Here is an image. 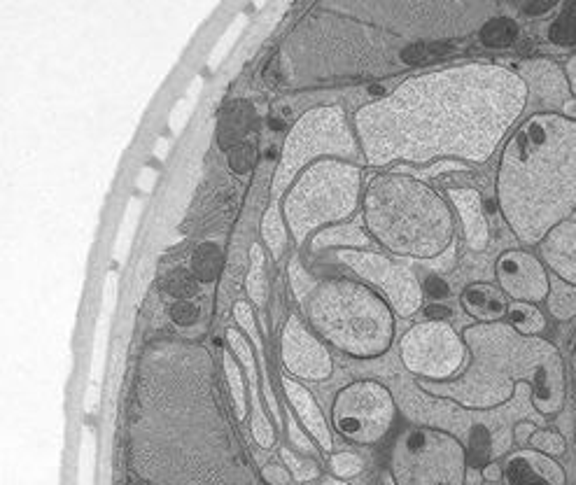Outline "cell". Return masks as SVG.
Listing matches in <instances>:
<instances>
[{"label":"cell","mask_w":576,"mask_h":485,"mask_svg":"<svg viewBox=\"0 0 576 485\" xmlns=\"http://www.w3.org/2000/svg\"><path fill=\"white\" fill-rule=\"evenodd\" d=\"M124 448V485H257L201 343L159 336L143 348Z\"/></svg>","instance_id":"cell-1"},{"label":"cell","mask_w":576,"mask_h":485,"mask_svg":"<svg viewBox=\"0 0 576 485\" xmlns=\"http://www.w3.org/2000/svg\"><path fill=\"white\" fill-rule=\"evenodd\" d=\"M528 108V87L497 63H460L413 75L353 115L371 168L397 161L486 164Z\"/></svg>","instance_id":"cell-2"},{"label":"cell","mask_w":576,"mask_h":485,"mask_svg":"<svg viewBox=\"0 0 576 485\" xmlns=\"http://www.w3.org/2000/svg\"><path fill=\"white\" fill-rule=\"evenodd\" d=\"M497 3L327 0L315 3L280 49L287 87L376 80L451 52L448 40L481 31Z\"/></svg>","instance_id":"cell-3"},{"label":"cell","mask_w":576,"mask_h":485,"mask_svg":"<svg viewBox=\"0 0 576 485\" xmlns=\"http://www.w3.org/2000/svg\"><path fill=\"white\" fill-rule=\"evenodd\" d=\"M497 203L521 243H542L576 213V122L553 112L525 119L507 140Z\"/></svg>","instance_id":"cell-4"},{"label":"cell","mask_w":576,"mask_h":485,"mask_svg":"<svg viewBox=\"0 0 576 485\" xmlns=\"http://www.w3.org/2000/svg\"><path fill=\"white\" fill-rule=\"evenodd\" d=\"M462 339L472 357L465 374L446 383L420 381V390L462 409L493 411L516 397L518 385L528 383L532 406L542 416H556L563 409L565 364L549 341L518 334L502 322L467 327Z\"/></svg>","instance_id":"cell-5"},{"label":"cell","mask_w":576,"mask_h":485,"mask_svg":"<svg viewBox=\"0 0 576 485\" xmlns=\"http://www.w3.org/2000/svg\"><path fill=\"white\" fill-rule=\"evenodd\" d=\"M364 227L397 257H439L453 241L451 206L411 175L378 173L362 201Z\"/></svg>","instance_id":"cell-6"},{"label":"cell","mask_w":576,"mask_h":485,"mask_svg":"<svg viewBox=\"0 0 576 485\" xmlns=\"http://www.w3.org/2000/svg\"><path fill=\"white\" fill-rule=\"evenodd\" d=\"M313 332L355 360H376L388 353L395 336V311L367 285L332 278L315 287L306 301Z\"/></svg>","instance_id":"cell-7"},{"label":"cell","mask_w":576,"mask_h":485,"mask_svg":"<svg viewBox=\"0 0 576 485\" xmlns=\"http://www.w3.org/2000/svg\"><path fill=\"white\" fill-rule=\"evenodd\" d=\"M362 168L322 159L308 166L283 196V215L294 243L304 245L315 229L350 220L360 206Z\"/></svg>","instance_id":"cell-8"},{"label":"cell","mask_w":576,"mask_h":485,"mask_svg":"<svg viewBox=\"0 0 576 485\" xmlns=\"http://www.w3.org/2000/svg\"><path fill=\"white\" fill-rule=\"evenodd\" d=\"M360 154L362 147L355 126L341 105H318L304 112L285 136L280 161L271 180V201L280 203L287 189L308 166L322 159H341L355 164Z\"/></svg>","instance_id":"cell-9"},{"label":"cell","mask_w":576,"mask_h":485,"mask_svg":"<svg viewBox=\"0 0 576 485\" xmlns=\"http://www.w3.org/2000/svg\"><path fill=\"white\" fill-rule=\"evenodd\" d=\"M467 472L465 446L439 427H409L392 444L395 485H465Z\"/></svg>","instance_id":"cell-10"},{"label":"cell","mask_w":576,"mask_h":485,"mask_svg":"<svg viewBox=\"0 0 576 485\" xmlns=\"http://www.w3.org/2000/svg\"><path fill=\"white\" fill-rule=\"evenodd\" d=\"M469 355L467 343L446 320L418 322L402 336L399 360L420 381H453Z\"/></svg>","instance_id":"cell-11"},{"label":"cell","mask_w":576,"mask_h":485,"mask_svg":"<svg viewBox=\"0 0 576 485\" xmlns=\"http://www.w3.org/2000/svg\"><path fill=\"white\" fill-rule=\"evenodd\" d=\"M397 402L378 381H355L336 395L332 404L334 430L353 444H378L392 430Z\"/></svg>","instance_id":"cell-12"},{"label":"cell","mask_w":576,"mask_h":485,"mask_svg":"<svg viewBox=\"0 0 576 485\" xmlns=\"http://www.w3.org/2000/svg\"><path fill=\"white\" fill-rule=\"evenodd\" d=\"M334 257L336 262H341L346 269L353 271L357 278L378 287L399 318H411V315H416L423 308L425 290L416 278V273L406 264L392 262L390 257L369 250L341 248L336 250Z\"/></svg>","instance_id":"cell-13"},{"label":"cell","mask_w":576,"mask_h":485,"mask_svg":"<svg viewBox=\"0 0 576 485\" xmlns=\"http://www.w3.org/2000/svg\"><path fill=\"white\" fill-rule=\"evenodd\" d=\"M280 355H283V364L290 376L304 378V381H327L334 371L327 346L297 313H292L285 322L283 336H280Z\"/></svg>","instance_id":"cell-14"},{"label":"cell","mask_w":576,"mask_h":485,"mask_svg":"<svg viewBox=\"0 0 576 485\" xmlns=\"http://www.w3.org/2000/svg\"><path fill=\"white\" fill-rule=\"evenodd\" d=\"M500 290L514 301H546L549 297V273L535 255L523 250H509L495 266Z\"/></svg>","instance_id":"cell-15"},{"label":"cell","mask_w":576,"mask_h":485,"mask_svg":"<svg viewBox=\"0 0 576 485\" xmlns=\"http://www.w3.org/2000/svg\"><path fill=\"white\" fill-rule=\"evenodd\" d=\"M516 73L528 87V105L544 108L560 115L565 103L570 101V82H567L565 70L556 61L549 59H528L516 66Z\"/></svg>","instance_id":"cell-16"},{"label":"cell","mask_w":576,"mask_h":485,"mask_svg":"<svg viewBox=\"0 0 576 485\" xmlns=\"http://www.w3.org/2000/svg\"><path fill=\"white\" fill-rule=\"evenodd\" d=\"M504 485H565V472L551 455L525 448L507 458Z\"/></svg>","instance_id":"cell-17"},{"label":"cell","mask_w":576,"mask_h":485,"mask_svg":"<svg viewBox=\"0 0 576 485\" xmlns=\"http://www.w3.org/2000/svg\"><path fill=\"white\" fill-rule=\"evenodd\" d=\"M227 343L231 348V353L236 355V360L241 362V367L248 374V383H250V402H252V437H255L259 448H273L276 444V430L266 418V413L262 411V404H259V395H257V362L255 355H252V346L248 339L236 329H227Z\"/></svg>","instance_id":"cell-18"},{"label":"cell","mask_w":576,"mask_h":485,"mask_svg":"<svg viewBox=\"0 0 576 485\" xmlns=\"http://www.w3.org/2000/svg\"><path fill=\"white\" fill-rule=\"evenodd\" d=\"M539 250L551 273L576 285V220H567L551 229L539 243Z\"/></svg>","instance_id":"cell-19"},{"label":"cell","mask_w":576,"mask_h":485,"mask_svg":"<svg viewBox=\"0 0 576 485\" xmlns=\"http://www.w3.org/2000/svg\"><path fill=\"white\" fill-rule=\"evenodd\" d=\"M446 194L455 206V210H458L462 231H465V241L469 248L476 252L486 250L490 243V229H488L486 215H483V201H481L479 189L458 187V189H448Z\"/></svg>","instance_id":"cell-20"},{"label":"cell","mask_w":576,"mask_h":485,"mask_svg":"<svg viewBox=\"0 0 576 485\" xmlns=\"http://www.w3.org/2000/svg\"><path fill=\"white\" fill-rule=\"evenodd\" d=\"M283 390H285L287 402H290L292 409L297 411V416L301 423H304L308 434L318 441L322 451H332L334 448L332 430H329L327 420L325 416H322V409L313 399L311 392H308L299 381H294L292 376H283Z\"/></svg>","instance_id":"cell-21"},{"label":"cell","mask_w":576,"mask_h":485,"mask_svg":"<svg viewBox=\"0 0 576 485\" xmlns=\"http://www.w3.org/2000/svg\"><path fill=\"white\" fill-rule=\"evenodd\" d=\"M462 308L481 322V325H493V322H500L502 318H507L509 313V301L507 294H504L500 287L490 285V283H472L465 287L462 292Z\"/></svg>","instance_id":"cell-22"},{"label":"cell","mask_w":576,"mask_h":485,"mask_svg":"<svg viewBox=\"0 0 576 485\" xmlns=\"http://www.w3.org/2000/svg\"><path fill=\"white\" fill-rule=\"evenodd\" d=\"M252 124H255V108H252V103H231L229 108L222 112L220 126H217V140H220L222 150L231 152L234 147L243 145L245 140H248Z\"/></svg>","instance_id":"cell-23"},{"label":"cell","mask_w":576,"mask_h":485,"mask_svg":"<svg viewBox=\"0 0 576 485\" xmlns=\"http://www.w3.org/2000/svg\"><path fill=\"white\" fill-rule=\"evenodd\" d=\"M364 217H355L350 224H336V227L322 229L318 236L313 238L311 243V252H320L327 248H339L346 245L348 250H364L371 245V236L369 231L362 229Z\"/></svg>","instance_id":"cell-24"},{"label":"cell","mask_w":576,"mask_h":485,"mask_svg":"<svg viewBox=\"0 0 576 485\" xmlns=\"http://www.w3.org/2000/svg\"><path fill=\"white\" fill-rule=\"evenodd\" d=\"M287 222L283 215V203L271 201V206L266 208L262 217V238L266 243V250L271 252L273 259H280L285 255L287 248Z\"/></svg>","instance_id":"cell-25"},{"label":"cell","mask_w":576,"mask_h":485,"mask_svg":"<svg viewBox=\"0 0 576 485\" xmlns=\"http://www.w3.org/2000/svg\"><path fill=\"white\" fill-rule=\"evenodd\" d=\"M224 269V252L217 243H201L192 252V273L201 283H215Z\"/></svg>","instance_id":"cell-26"},{"label":"cell","mask_w":576,"mask_h":485,"mask_svg":"<svg viewBox=\"0 0 576 485\" xmlns=\"http://www.w3.org/2000/svg\"><path fill=\"white\" fill-rule=\"evenodd\" d=\"M549 311L558 320H572L576 315V285L558 278L556 273L549 276V297H546Z\"/></svg>","instance_id":"cell-27"},{"label":"cell","mask_w":576,"mask_h":485,"mask_svg":"<svg viewBox=\"0 0 576 485\" xmlns=\"http://www.w3.org/2000/svg\"><path fill=\"white\" fill-rule=\"evenodd\" d=\"M222 371H224V378H227V388H229L231 404H234L236 420H245V411H248V395H245L241 362H238L236 355L229 353V350H224L222 353Z\"/></svg>","instance_id":"cell-28"},{"label":"cell","mask_w":576,"mask_h":485,"mask_svg":"<svg viewBox=\"0 0 576 485\" xmlns=\"http://www.w3.org/2000/svg\"><path fill=\"white\" fill-rule=\"evenodd\" d=\"M509 325L523 336H537L546 329V318L535 304L528 301H511L509 304Z\"/></svg>","instance_id":"cell-29"},{"label":"cell","mask_w":576,"mask_h":485,"mask_svg":"<svg viewBox=\"0 0 576 485\" xmlns=\"http://www.w3.org/2000/svg\"><path fill=\"white\" fill-rule=\"evenodd\" d=\"M479 33H481V42L486 47L507 49L518 40V35H521V28H518V24L511 17H502V14H497V17L490 19Z\"/></svg>","instance_id":"cell-30"},{"label":"cell","mask_w":576,"mask_h":485,"mask_svg":"<svg viewBox=\"0 0 576 485\" xmlns=\"http://www.w3.org/2000/svg\"><path fill=\"white\" fill-rule=\"evenodd\" d=\"M264 250L262 245L255 243L250 248V271L245 276V287H248V297L252 299V304H257L259 308H264L266 304V280H264Z\"/></svg>","instance_id":"cell-31"},{"label":"cell","mask_w":576,"mask_h":485,"mask_svg":"<svg viewBox=\"0 0 576 485\" xmlns=\"http://www.w3.org/2000/svg\"><path fill=\"white\" fill-rule=\"evenodd\" d=\"M166 294H171L173 299H192L201 290V280L194 276L192 271L178 269L164 280Z\"/></svg>","instance_id":"cell-32"},{"label":"cell","mask_w":576,"mask_h":485,"mask_svg":"<svg viewBox=\"0 0 576 485\" xmlns=\"http://www.w3.org/2000/svg\"><path fill=\"white\" fill-rule=\"evenodd\" d=\"M287 276H290V285H292L294 297H297L301 304H304V301H308V297H311V294L315 292V287L320 285L318 280H315L311 273L304 269V264H301L299 257H292L290 266H287Z\"/></svg>","instance_id":"cell-33"},{"label":"cell","mask_w":576,"mask_h":485,"mask_svg":"<svg viewBox=\"0 0 576 485\" xmlns=\"http://www.w3.org/2000/svg\"><path fill=\"white\" fill-rule=\"evenodd\" d=\"M280 458L285 460V467L290 469V474L297 479L299 483H306V481H315L320 476V467L315 465L313 460H301L294 455L290 448H283L280 451Z\"/></svg>","instance_id":"cell-34"},{"label":"cell","mask_w":576,"mask_h":485,"mask_svg":"<svg viewBox=\"0 0 576 485\" xmlns=\"http://www.w3.org/2000/svg\"><path fill=\"white\" fill-rule=\"evenodd\" d=\"M530 444L535 451L544 453V455H551V458H558V455L565 453V437L558 432H551V430H537L532 434Z\"/></svg>","instance_id":"cell-35"},{"label":"cell","mask_w":576,"mask_h":485,"mask_svg":"<svg viewBox=\"0 0 576 485\" xmlns=\"http://www.w3.org/2000/svg\"><path fill=\"white\" fill-rule=\"evenodd\" d=\"M551 40L560 45H574L576 42V5H567L565 14L551 28Z\"/></svg>","instance_id":"cell-36"},{"label":"cell","mask_w":576,"mask_h":485,"mask_svg":"<svg viewBox=\"0 0 576 485\" xmlns=\"http://www.w3.org/2000/svg\"><path fill=\"white\" fill-rule=\"evenodd\" d=\"M332 472L336 479H355L362 472V460L355 453H336L332 458Z\"/></svg>","instance_id":"cell-37"},{"label":"cell","mask_w":576,"mask_h":485,"mask_svg":"<svg viewBox=\"0 0 576 485\" xmlns=\"http://www.w3.org/2000/svg\"><path fill=\"white\" fill-rule=\"evenodd\" d=\"M252 164H255V145L243 143L229 152V166L234 173L238 175L250 173Z\"/></svg>","instance_id":"cell-38"},{"label":"cell","mask_w":576,"mask_h":485,"mask_svg":"<svg viewBox=\"0 0 576 485\" xmlns=\"http://www.w3.org/2000/svg\"><path fill=\"white\" fill-rule=\"evenodd\" d=\"M168 315H171V320L175 322V325L189 327L199 320V308H196V304H192V301L178 299V301H173L171 308H168Z\"/></svg>","instance_id":"cell-39"},{"label":"cell","mask_w":576,"mask_h":485,"mask_svg":"<svg viewBox=\"0 0 576 485\" xmlns=\"http://www.w3.org/2000/svg\"><path fill=\"white\" fill-rule=\"evenodd\" d=\"M262 476L266 479V483H271V485H290V469L287 467L266 465L262 469Z\"/></svg>","instance_id":"cell-40"},{"label":"cell","mask_w":576,"mask_h":485,"mask_svg":"<svg viewBox=\"0 0 576 485\" xmlns=\"http://www.w3.org/2000/svg\"><path fill=\"white\" fill-rule=\"evenodd\" d=\"M287 427H290V430H287V432H290V441H292V444L297 446L299 451L311 453V451H313V444H311V439H308L306 434H304V430H301V427H299L297 423H294L292 418L287 420Z\"/></svg>","instance_id":"cell-41"},{"label":"cell","mask_w":576,"mask_h":485,"mask_svg":"<svg viewBox=\"0 0 576 485\" xmlns=\"http://www.w3.org/2000/svg\"><path fill=\"white\" fill-rule=\"evenodd\" d=\"M423 290H425V294H430V297H434V299H444V297H448L446 280H441V278H437V276L427 278L425 285H423Z\"/></svg>","instance_id":"cell-42"},{"label":"cell","mask_w":576,"mask_h":485,"mask_svg":"<svg viewBox=\"0 0 576 485\" xmlns=\"http://www.w3.org/2000/svg\"><path fill=\"white\" fill-rule=\"evenodd\" d=\"M481 474L486 483H500V479H504V469L497 465V462H488V465H483Z\"/></svg>","instance_id":"cell-43"},{"label":"cell","mask_w":576,"mask_h":485,"mask_svg":"<svg viewBox=\"0 0 576 485\" xmlns=\"http://www.w3.org/2000/svg\"><path fill=\"white\" fill-rule=\"evenodd\" d=\"M535 432H537V427L532 425V423H525V420H523V423H518V425L514 427L516 441H518V444H521V446L528 444V441L532 439V434H535Z\"/></svg>","instance_id":"cell-44"},{"label":"cell","mask_w":576,"mask_h":485,"mask_svg":"<svg viewBox=\"0 0 576 485\" xmlns=\"http://www.w3.org/2000/svg\"><path fill=\"white\" fill-rule=\"evenodd\" d=\"M558 3H532V5H525V12L532 14V17H539V14H549L553 10H558Z\"/></svg>","instance_id":"cell-45"},{"label":"cell","mask_w":576,"mask_h":485,"mask_svg":"<svg viewBox=\"0 0 576 485\" xmlns=\"http://www.w3.org/2000/svg\"><path fill=\"white\" fill-rule=\"evenodd\" d=\"M565 75H567V82H570L572 94L576 96V54L570 56V61H567V66H565Z\"/></svg>","instance_id":"cell-46"},{"label":"cell","mask_w":576,"mask_h":485,"mask_svg":"<svg viewBox=\"0 0 576 485\" xmlns=\"http://www.w3.org/2000/svg\"><path fill=\"white\" fill-rule=\"evenodd\" d=\"M560 115L567 117V119H572V122H576V98H570V101L565 103V108H563V112H560Z\"/></svg>","instance_id":"cell-47"},{"label":"cell","mask_w":576,"mask_h":485,"mask_svg":"<svg viewBox=\"0 0 576 485\" xmlns=\"http://www.w3.org/2000/svg\"><path fill=\"white\" fill-rule=\"evenodd\" d=\"M427 318L444 320V318H448V311H446V308H441V306H432V308H427Z\"/></svg>","instance_id":"cell-48"},{"label":"cell","mask_w":576,"mask_h":485,"mask_svg":"<svg viewBox=\"0 0 576 485\" xmlns=\"http://www.w3.org/2000/svg\"><path fill=\"white\" fill-rule=\"evenodd\" d=\"M465 485H483V474L476 472V467H469L467 483Z\"/></svg>","instance_id":"cell-49"},{"label":"cell","mask_w":576,"mask_h":485,"mask_svg":"<svg viewBox=\"0 0 576 485\" xmlns=\"http://www.w3.org/2000/svg\"><path fill=\"white\" fill-rule=\"evenodd\" d=\"M320 485H350V483H346L343 479H325Z\"/></svg>","instance_id":"cell-50"},{"label":"cell","mask_w":576,"mask_h":485,"mask_svg":"<svg viewBox=\"0 0 576 485\" xmlns=\"http://www.w3.org/2000/svg\"><path fill=\"white\" fill-rule=\"evenodd\" d=\"M486 485H500V483H486Z\"/></svg>","instance_id":"cell-51"}]
</instances>
